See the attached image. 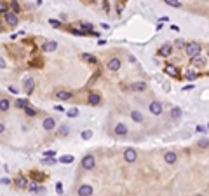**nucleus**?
Masks as SVG:
<instances>
[{"label":"nucleus","instance_id":"nucleus-1","mask_svg":"<svg viewBox=\"0 0 209 196\" xmlns=\"http://www.w3.org/2000/svg\"><path fill=\"white\" fill-rule=\"evenodd\" d=\"M185 53H187V56H197V54H200L202 53V47H200L199 42H190V44H187L185 46Z\"/></svg>","mask_w":209,"mask_h":196},{"label":"nucleus","instance_id":"nucleus-2","mask_svg":"<svg viewBox=\"0 0 209 196\" xmlns=\"http://www.w3.org/2000/svg\"><path fill=\"white\" fill-rule=\"evenodd\" d=\"M80 166H82L84 170H92V168L96 166V159H94V156H91V154L84 156V158H82V163H80Z\"/></svg>","mask_w":209,"mask_h":196},{"label":"nucleus","instance_id":"nucleus-3","mask_svg":"<svg viewBox=\"0 0 209 196\" xmlns=\"http://www.w3.org/2000/svg\"><path fill=\"white\" fill-rule=\"evenodd\" d=\"M4 18H5V23L9 25V26H18V14L16 12H4Z\"/></svg>","mask_w":209,"mask_h":196},{"label":"nucleus","instance_id":"nucleus-4","mask_svg":"<svg viewBox=\"0 0 209 196\" xmlns=\"http://www.w3.org/2000/svg\"><path fill=\"white\" fill-rule=\"evenodd\" d=\"M124 159H126L127 163H134V161L138 159V152H136L134 149H126V151H124Z\"/></svg>","mask_w":209,"mask_h":196},{"label":"nucleus","instance_id":"nucleus-5","mask_svg":"<svg viewBox=\"0 0 209 196\" xmlns=\"http://www.w3.org/2000/svg\"><path fill=\"white\" fill-rule=\"evenodd\" d=\"M120 67H122V62H120L119 58H112V60L106 63V68H108V70H112V72H117Z\"/></svg>","mask_w":209,"mask_h":196},{"label":"nucleus","instance_id":"nucleus-6","mask_svg":"<svg viewBox=\"0 0 209 196\" xmlns=\"http://www.w3.org/2000/svg\"><path fill=\"white\" fill-rule=\"evenodd\" d=\"M148 110L153 114V116H160V114H162V103L160 102H152L148 105Z\"/></svg>","mask_w":209,"mask_h":196},{"label":"nucleus","instance_id":"nucleus-7","mask_svg":"<svg viewBox=\"0 0 209 196\" xmlns=\"http://www.w3.org/2000/svg\"><path fill=\"white\" fill-rule=\"evenodd\" d=\"M113 133L115 135H120V137H124V135L129 133V130H127V126L124 123H117L115 124V128H113Z\"/></svg>","mask_w":209,"mask_h":196},{"label":"nucleus","instance_id":"nucleus-8","mask_svg":"<svg viewBox=\"0 0 209 196\" xmlns=\"http://www.w3.org/2000/svg\"><path fill=\"white\" fill-rule=\"evenodd\" d=\"M42 126H44V130L51 131V130H54V128H56V119H54V117H45V119H44V123H42Z\"/></svg>","mask_w":209,"mask_h":196},{"label":"nucleus","instance_id":"nucleus-9","mask_svg":"<svg viewBox=\"0 0 209 196\" xmlns=\"http://www.w3.org/2000/svg\"><path fill=\"white\" fill-rule=\"evenodd\" d=\"M176 159H178V156H176V152H173V151H169V152L164 154V161H166L167 165H174Z\"/></svg>","mask_w":209,"mask_h":196},{"label":"nucleus","instance_id":"nucleus-10","mask_svg":"<svg viewBox=\"0 0 209 196\" xmlns=\"http://www.w3.org/2000/svg\"><path fill=\"white\" fill-rule=\"evenodd\" d=\"M92 186H89V184H84V186H80L79 187V194L80 196H91L92 194Z\"/></svg>","mask_w":209,"mask_h":196},{"label":"nucleus","instance_id":"nucleus-11","mask_svg":"<svg viewBox=\"0 0 209 196\" xmlns=\"http://www.w3.org/2000/svg\"><path fill=\"white\" fill-rule=\"evenodd\" d=\"M171 53H173V46H171V44H164V46L159 49V54L160 56H164V58L171 56Z\"/></svg>","mask_w":209,"mask_h":196},{"label":"nucleus","instance_id":"nucleus-12","mask_svg":"<svg viewBox=\"0 0 209 196\" xmlns=\"http://www.w3.org/2000/svg\"><path fill=\"white\" fill-rule=\"evenodd\" d=\"M71 96H73V95L70 93V91H65V89H61V91H58V93H56V98H58V100H61V102H66V100H70Z\"/></svg>","mask_w":209,"mask_h":196},{"label":"nucleus","instance_id":"nucleus-13","mask_svg":"<svg viewBox=\"0 0 209 196\" xmlns=\"http://www.w3.org/2000/svg\"><path fill=\"white\" fill-rule=\"evenodd\" d=\"M131 89H132V91H145V89H147V83H143V81H136V83L131 84Z\"/></svg>","mask_w":209,"mask_h":196},{"label":"nucleus","instance_id":"nucleus-14","mask_svg":"<svg viewBox=\"0 0 209 196\" xmlns=\"http://www.w3.org/2000/svg\"><path fill=\"white\" fill-rule=\"evenodd\" d=\"M14 186L18 187V189H26L28 182H26L25 177H18V179H14Z\"/></svg>","mask_w":209,"mask_h":196},{"label":"nucleus","instance_id":"nucleus-15","mask_svg":"<svg viewBox=\"0 0 209 196\" xmlns=\"http://www.w3.org/2000/svg\"><path fill=\"white\" fill-rule=\"evenodd\" d=\"M192 65H195V67H204V65H206V60L202 58V54L192 56Z\"/></svg>","mask_w":209,"mask_h":196},{"label":"nucleus","instance_id":"nucleus-16","mask_svg":"<svg viewBox=\"0 0 209 196\" xmlns=\"http://www.w3.org/2000/svg\"><path fill=\"white\" fill-rule=\"evenodd\" d=\"M89 103L91 105H100L101 103V95L100 93H91L89 95Z\"/></svg>","mask_w":209,"mask_h":196},{"label":"nucleus","instance_id":"nucleus-17","mask_svg":"<svg viewBox=\"0 0 209 196\" xmlns=\"http://www.w3.org/2000/svg\"><path fill=\"white\" fill-rule=\"evenodd\" d=\"M33 88H35V81L28 77V79L25 81V91H26L28 95H31V91H33Z\"/></svg>","mask_w":209,"mask_h":196},{"label":"nucleus","instance_id":"nucleus-18","mask_svg":"<svg viewBox=\"0 0 209 196\" xmlns=\"http://www.w3.org/2000/svg\"><path fill=\"white\" fill-rule=\"evenodd\" d=\"M56 49H58V44H56L54 41H49V42H45V44H44V51H45V53L56 51Z\"/></svg>","mask_w":209,"mask_h":196},{"label":"nucleus","instance_id":"nucleus-19","mask_svg":"<svg viewBox=\"0 0 209 196\" xmlns=\"http://www.w3.org/2000/svg\"><path fill=\"white\" fill-rule=\"evenodd\" d=\"M9 109H10V102L7 98H2L0 100V112H7Z\"/></svg>","mask_w":209,"mask_h":196},{"label":"nucleus","instance_id":"nucleus-20","mask_svg":"<svg viewBox=\"0 0 209 196\" xmlns=\"http://www.w3.org/2000/svg\"><path fill=\"white\" fill-rule=\"evenodd\" d=\"M166 74H167V75H173V77H178L179 70L176 67H173V65H167V67H166Z\"/></svg>","mask_w":209,"mask_h":196},{"label":"nucleus","instance_id":"nucleus-21","mask_svg":"<svg viewBox=\"0 0 209 196\" xmlns=\"http://www.w3.org/2000/svg\"><path fill=\"white\" fill-rule=\"evenodd\" d=\"M131 117H132V121H136V123H143V114L139 112V110H132V112H131Z\"/></svg>","mask_w":209,"mask_h":196},{"label":"nucleus","instance_id":"nucleus-22","mask_svg":"<svg viewBox=\"0 0 209 196\" xmlns=\"http://www.w3.org/2000/svg\"><path fill=\"white\" fill-rule=\"evenodd\" d=\"M23 110L26 112V116H30V117H33V116H37V112H39L37 109H33V107H30V105H26V107H25Z\"/></svg>","mask_w":209,"mask_h":196},{"label":"nucleus","instance_id":"nucleus-23","mask_svg":"<svg viewBox=\"0 0 209 196\" xmlns=\"http://www.w3.org/2000/svg\"><path fill=\"white\" fill-rule=\"evenodd\" d=\"M28 189H30L31 193H39V191H44V187H40V186H37V184H35V182H30V184H28Z\"/></svg>","mask_w":209,"mask_h":196},{"label":"nucleus","instance_id":"nucleus-24","mask_svg":"<svg viewBox=\"0 0 209 196\" xmlns=\"http://www.w3.org/2000/svg\"><path fill=\"white\" fill-rule=\"evenodd\" d=\"M179 116H181V109H179V107H173V109H171V117H173V119H178Z\"/></svg>","mask_w":209,"mask_h":196},{"label":"nucleus","instance_id":"nucleus-25","mask_svg":"<svg viewBox=\"0 0 209 196\" xmlns=\"http://www.w3.org/2000/svg\"><path fill=\"white\" fill-rule=\"evenodd\" d=\"M167 5H171V7H181V2L179 0H164Z\"/></svg>","mask_w":209,"mask_h":196},{"label":"nucleus","instance_id":"nucleus-26","mask_svg":"<svg viewBox=\"0 0 209 196\" xmlns=\"http://www.w3.org/2000/svg\"><path fill=\"white\" fill-rule=\"evenodd\" d=\"M197 145L202 147V149H206V147H209V140H208V138H200L199 142H197Z\"/></svg>","mask_w":209,"mask_h":196},{"label":"nucleus","instance_id":"nucleus-27","mask_svg":"<svg viewBox=\"0 0 209 196\" xmlns=\"http://www.w3.org/2000/svg\"><path fill=\"white\" fill-rule=\"evenodd\" d=\"M185 46H187V44H185V41L178 39V41H176V44H174V49H185Z\"/></svg>","mask_w":209,"mask_h":196},{"label":"nucleus","instance_id":"nucleus-28","mask_svg":"<svg viewBox=\"0 0 209 196\" xmlns=\"http://www.w3.org/2000/svg\"><path fill=\"white\" fill-rule=\"evenodd\" d=\"M66 116L68 117H77L79 116V109H70V110H66Z\"/></svg>","mask_w":209,"mask_h":196},{"label":"nucleus","instance_id":"nucleus-29","mask_svg":"<svg viewBox=\"0 0 209 196\" xmlns=\"http://www.w3.org/2000/svg\"><path fill=\"white\" fill-rule=\"evenodd\" d=\"M80 137H82L84 140H89L91 137H92V131H91V130H84V131H82V135H80Z\"/></svg>","mask_w":209,"mask_h":196},{"label":"nucleus","instance_id":"nucleus-30","mask_svg":"<svg viewBox=\"0 0 209 196\" xmlns=\"http://www.w3.org/2000/svg\"><path fill=\"white\" fill-rule=\"evenodd\" d=\"M26 105H28V102H26V100H16V107H18V109H25V107H26Z\"/></svg>","mask_w":209,"mask_h":196},{"label":"nucleus","instance_id":"nucleus-31","mask_svg":"<svg viewBox=\"0 0 209 196\" xmlns=\"http://www.w3.org/2000/svg\"><path fill=\"white\" fill-rule=\"evenodd\" d=\"M7 11H9L7 2H0V14H4V12H7Z\"/></svg>","mask_w":209,"mask_h":196},{"label":"nucleus","instance_id":"nucleus-32","mask_svg":"<svg viewBox=\"0 0 209 196\" xmlns=\"http://www.w3.org/2000/svg\"><path fill=\"white\" fill-rule=\"evenodd\" d=\"M84 60L89 63H96V56H92V54H84Z\"/></svg>","mask_w":209,"mask_h":196},{"label":"nucleus","instance_id":"nucleus-33","mask_svg":"<svg viewBox=\"0 0 209 196\" xmlns=\"http://www.w3.org/2000/svg\"><path fill=\"white\" fill-rule=\"evenodd\" d=\"M10 7H12V12H16V14H18V12H21L19 4H18V2H12V4H10Z\"/></svg>","mask_w":209,"mask_h":196},{"label":"nucleus","instance_id":"nucleus-34","mask_svg":"<svg viewBox=\"0 0 209 196\" xmlns=\"http://www.w3.org/2000/svg\"><path fill=\"white\" fill-rule=\"evenodd\" d=\"M60 161L61 163H71V161H73V156H63Z\"/></svg>","mask_w":209,"mask_h":196},{"label":"nucleus","instance_id":"nucleus-35","mask_svg":"<svg viewBox=\"0 0 209 196\" xmlns=\"http://www.w3.org/2000/svg\"><path fill=\"white\" fill-rule=\"evenodd\" d=\"M187 77H188L190 81H193V79H197V74L192 72V70H187Z\"/></svg>","mask_w":209,"mask_h":196},{"label":"nucleus","instance_id":"nucleus-36","mask_svg":"<svg viewBox=\"0 0 209 196\" xmlns=\"http://www.w3.org/2000/svg\"><path fill=\"white\" fill-rule=\"evenodd\" d=\"M10 182H12V180H10L9 177H2V179H0V184H7V186H9Z\"/></svg>","mask_w":209,"mask_h":196},{"label":"nucleus","instance_id":"nucleus-37","mask_svg":"<svg viewBox=\"0 0 209 196\" xmlns=\"http://www.w3.org/2000/svg\"><path fill=\"white\" fill-rule=\"evenodd\" d=\"M82 28H84V32L87 33V32H89L91 28H92V25H89V23H82Z\"/></svg>","mask_w":209,"mask_h":196},{"label":"nucleus","instance_id":"nucleus-38","mask_svg":"<svg viewBox=\"0 0 209 196\" xmlns=\"http://www.w3.org/2000/svg\"><path fill=\"white\" fill-rule=\"evenodd\" d=\"M49 25L56 26V28H60V26H61V23H60V21H56V20H49Z\"/></svg>","mask_w":209,"mask_h":196},{"label":"nucleus","instance_id":"nucleus-39","mask_svg":"<svg viewBox=\"0 0 209 196\" xmlns=\"http://www.w3.org/2000/svg\"><path fill=\"white\" fill-rule=\"evenodd\" d=\"M56 193H58V194H61V193H63V184H61V182H58V184H56Z\"/></svg>","mask_w":209,"mask_h":196},{"label":"nucleus","instance_id":"nucleus-40","mask_svg":"<svg viewBox=\"0 0 209 196\" xmlns=\"http://www.w3.org/2000/svg\"><path fill=\"white\" fill-rule=\"evenodd\" d=\"M5 67H7V63H5V60H4V58L0 56V70H4Z\"/></svg>","mask_w":209,"mask_h":196},{"label":"nucleus","instance_id":"nucleus-41","mask_svg":"<svg viewBox=\"0 0 209 196\" xmlns=\"http://www.w3.org/2000/svg\"><path fill=\"white\" fill-rule=\"evenodd\" d=\"M103 9H105V12H108V11H110V5H108V0H103Z\"/></svg>","mask_w":209,"mask_h":196},{"label":"nucleus","instance_id":"nucleus-42","mask_svg":"<svg viewBox=\"0 0 209 196\" xmlns=\"http://www.w3.org/2000/svg\"><path fill=\"white\" fill-rule=\"evenodd\" d=\"M44 156H52V158H54V156H56V152H54V151H45V152H44Z\"/></svg>","mask_w":209,"mask_h":196},{"label":"nucleus","instance_id":"nucleus-43","mask_svg":"<svg viewBox=\"0 0 209 196\" xmlns=\"http://www.w3.org/2000/svg\"><path fill=\"white\" fill-rule=\"evenodd\" d=\"M54 110H58V112H65V109H63L61 105H56V107H54Z\"/></svg>","mask_w":209,"mask_h":196},{"label":"nucleus","instance_id":"nucleus-44","mask_svg":"<svg viewBox=\"0 0 209 196\" xmlns=\"http://www.w3.org/2000/svg\"><path fill=\"white\" fill-rule=\"evenodd\" d=\"M4 131H5V124H4V123H0V135L4 133Z\"/></svg>","mask_w":209,"mask_h":196},{"label":"nucleus","instance_id":"nucleus-45","mask_svg":"<svg viewBox=\"0 0 209 196\" xmlns=\"http://www.w3.org/2000/svg\"><path fill=\"white\" fill-rule=\"evenodd\" d=\"M60 133H61V135H63V133L66 135V133H68V128H66V126H65V128H61V130H60Z\"/></svg>","mask_w":209,"mask_h":196},{"label":"nucleus","instance_id":"nucleus-46","mask_svg":"<svg viewBox=\"0 0 209 196\" xmlns=\"http://www.w3.org/2000/svg\"><path fill=\"white\" fill-rule=\"evenodd\" d=\"M197 131H202V133H204V131H206V128H204V126H197Z\"/></svg>","mask_w":209,"mask_h":196},{"label":"nucleus","instance_id":"nucleus-47","mask_svg":"<svg viewBox=\"0 0 209 196\" xmlns=\"http://www.w3.org/2000/svg\"><path fill=\"white\" fill-rule=\"evenodd\" d=\"M37 4H39V5H40V4H42V0H37Z\"/></svg>","mask_w":209,"mask_h":196},{"label":"nucleus","instance_id":"nucleus-48","mask_svg":"<svg viewBox=\"0 0 209 196\" xmlns=\"http://www.w3.org/2000/svg\"><path fill=\"white\" fill-rule=\"evenodd\" d=\"M0 30H2V26H0Z\"/></svg>","mask_w":209,"mask_h":196}]
</instances>
